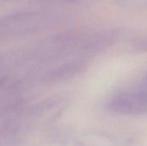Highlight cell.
Listing matches in <instances>:
<instances>
[{
	"label": "cell",
	"mask_w": 147,
	"mask_h": 146,
	"mask_svg": "<svg viewBox=\"0 0 147 146\" xmlns=\"http://www.w3.org/2000/svg\"><path fill=\"white\" fill-rule=\"evenodd\" d=\"M121 1H125V0H121Z\"/></svg>",
	"instance_id": "7a4b0ae2"
},
{
	"label": "cell",
	"mask_w": 147,
	"mask_h": 146,
	"mask_svg": "<svg viewBox=\"0 0 147 146\" xmlns=\"http://www.w3.org/2000/svg\"><path fill=\"white\" fill-rule=\"evenodd\" d=\"M107 108L116 114H147V73L134 85L114 95Z\"/></svg>",
	"instance_id": "6da1fadb"
}]
</instances>
